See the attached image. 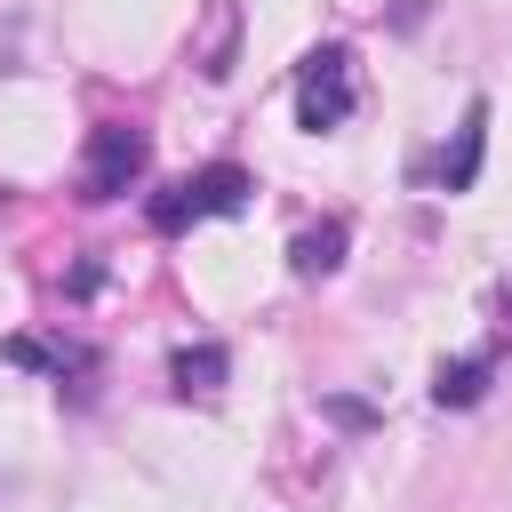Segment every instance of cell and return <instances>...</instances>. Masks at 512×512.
<instances>
[{
  "label": "cell",
  "mask_w": 512,
  "mask_h": 512,
  "mask_svg": "<svg viewBox=\"0 0 512 512\" xmlns=\"http://www.w3.org/2000/svg\"><path fill=\"white\" fill-rule=\"evenodd\" d=\"M144 160H152L144 128H136V120H104V128L88 136V160H80V192H88V200H120V192L144 176Z\"/></svg>",
  "instance_id": "1"
},
{
  "label": "cell",
  "mask_w": 512,
  "mask_h": 512,
  "mask_svg": "<svg viewBox=\"0 0 512 512\" xmlns=\"http://www.w3.org/2000/svg\"><path fill=\"white\" fill-rule=\"evenodd\" d=\"M240 200H248V176H240L232 160H216V168L168 184V192L152 200V224H160V232H184V224H200V216H232Z\"/></svg>",
  "instance_id": "2"
},
{
  "label": "cell",
  "mask_w": 512,
  "mask_h": 512,
  "mask_svg": "<svg viewBox=\"0 0 512 512\" xmlns=\"http://www.w3.org/2000/svg\"><path fill=\"white\" fill-rule=\"evenodd\" d=\"M352 104H360L352 56H344V48H312V56H304V72H296V120L320 136V128H336Z\"/></svg>",
  "instance_id": "3"
},
{
  "label": "cell",
  "mask_w": 512,
  "mask_h": 512,
  "mask_svg": "<svg viewBox=\"0 0 512 512\" xmlns=\"http://www.w3.org/2000/svg\"><path fill=\"white\" fill-rule=\"evenodd\" d=\"M480 152H488V104H472L464 128H456V152H440V192H472Z\"/></svg>",
  "instance_id": "4"
},
{
  "label": "cell",
  "mask_w": 512,
  "mask_h": 512,
  "mask_svg": "<svg viewBox=\"0 0 512 512\" xmlns=\"http://www.w3.org/2000/svg\"><path fill=\"white\" fill-rule=\"evenodd\" d=\"M480 392H488V360H456V368L432 376V400H440V408H472Z\"/></svg>",
  "instance_id": "5"
},
{
  "label": "cell",
  "mask_w": 512,
  "mask_h": 512,
  "mask_svg": "<svg viewBox=\"0 0 512 512\" xmlns=\"http://www.w3.org/2000/svg\"><path fill=\"white\" fill-rule=\"evenodd\" d=\"M216 384H224V352H216V344L176 352V392H216Z\"/></svg>",
  "instance_id": "6"
},
{
  "label": "cell",
  "mask_w": 512,
  "mask_h": 512,
  "mask_svg": "<svg viewBox=\"0 0 512 512\" xmlns=\"http://www.w3.org/2000/svg\"><path fill=\"white\" fill-rule=\"evenodd\" d=\"M336 248H344V224L304 232V240H296V272H304V280H312V272H336Z\"/></svg>",
  "instance_id": "7"
}]
</instances>
